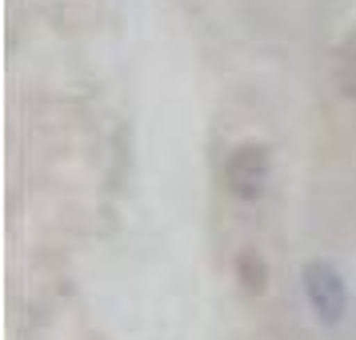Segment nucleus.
<instances>
[{
	"instance_id": "1",
	"label": "nucleus",
	"mask_w": 356,
	"mask_h": 340,
	"mask_svg": "<svg viewBox=\"0 0 356 340\" xmlns=\"http://www.w3.org/2000/svg\"><path fill=\"white\" fill-rule=\"evenodd\" d=\"M268 180H273V152L260 140H244L228 152L225 164V188L244 204H257L260 196L268 193Z\"/></svg>"
},
{
	"instance_id": "2",
	"label": "nucleus",
	"mask_w": 356,
	"mask_h": 340,
	"mask_svg": "<svg viewBox=\"0 0 356 340\" xmlns=\"http://www.w3.org/2000/svg\"><path fill=\"white\" fill-rule=\"evenodd\" d=\"M300 280H305V296H308V308L316 312L321 324H340L344 312H348V284L332 260H308L300 268Z\"/></svg>"
},
{
	"instance_id": "4",
	"label": "nucleus",
	"mask_w": 356,
	"mask_h": 340,
	"mask_svg": "<svg viewBox=\"0 0 356 340\" xmlns=\"http://www.w3.org/2000/svg\"><path fill=\"white\" fill-rule=\"evenodd\" d=\"M332 76H337V88H340V92L356 100V29H353V33H344V40L337 44Z\"/></svg>"
},
{
	"instance_id": "3",
	"label": "nucleus",
	"mask_w": 356,
	"mask_h": 340,
	"mask_svg": "<svg viewBox=\"0 0 356 340\" xmlns=\"http://www.w3.org/2000/svg\"><path fill=\"white\" fill-rule=\"evenodd\" d=\"M236 280L248 296H264L268 292V260L260 257L257 248H241L236 257Z\"/></svg>"
}]
</instances>
